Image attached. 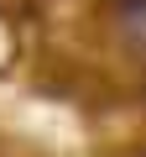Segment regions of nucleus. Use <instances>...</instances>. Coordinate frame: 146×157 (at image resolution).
Masks as SVG:
<instances>
[{"label":"nucleus","mask_w":146,"mask_h":157,"mask_svg":"<svg viewBox=\"0 0 146 157\" xmlns=\"http://www.w3.org/2000/svg\"><path fill=\"white\" fill-rule=\"evenodd\" d=\"M120 6H125V11H146V0H120Z\"/></svg>","instance_id":"obj_1"}]
</instances>
